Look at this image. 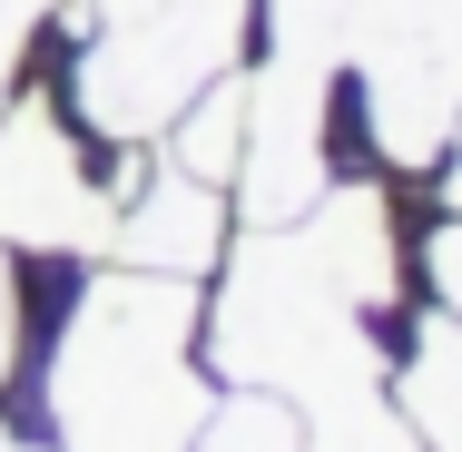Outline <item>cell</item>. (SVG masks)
<instances>
[{
	"label": "cell",
	"instance_id": "obj_1",
	"mask_svg": "<svg viewBox=\"0 0 462 452\" xmlns=\"http://www.w3.org/2000/svg\"><path fill=\"white\" fill-rule=\"evenodd\" d=\"M207 403L217 374L197 364V285L98 266L50 345L60 452H187Z\"/></svg>",
	"mask_w": 462,
	"mask_h": 452
},
{
	"label": "cell",
	"instance_id": "obj_2",
	"mask_svg": "<svg viewBox=\"0 0 462 452\" xmlns=\"http://www.w3.org/2000/svg\"><path fill=\"white\" fill-rule=\"evenodd\" d=\"M197 364L217 383L276 393V403H325V393H355V383L393 374L374 345V315L315 266V246L295 226H246L217 305L197 315Z\"/></svg>",
	"mask_w": 462,
	"mask_h": 452
},
{
	"label": "cell",
	"instance_id": "obj_3",
	"mask_svg": "<svg viewBox=\"0 0 462 452\" xmlns=\"http://www.w3.org/2000/svg\"><path fill=\"white\" fill-rule=\"evenodd\" d=\"M69 118L98 148H158V128L256 50V0H69Z\"/></svg>",
	"mask_w": 462,
	"mask_h": 452
},
{
	"label": "cell",
	"instance_id": "obj_4",
	"mask_svg": "<svg viewBox=\"0 0 462 452\" xmlns=\"http://www.w3.org/2000/svg\"><path fill=\"white\" fill-rule=\"evenodd\" d=\"M345 79L383 168H443L462 128V0H355Z\"/></svg>",
	"mask_w": 462,
	"mask_h": 452
},
{
	"label": "cell",
	"instance_id": "obj_5",
	"mask_svg": "<svg viewBox=\"0 0 462 452\" xmlns=\"http://www.w3.org/2000/svg\"><path fill=\"white\" fill-rule=\"evenodd\" d=\"M118 178H98L79 118H60L40 89L0 98V246L20 256H108Z\"/></svg>",
	"mask_w": 462,
	"mask_h": 452
},
{
	"label": "cell",
	"instance_id": "obj_6",
	"mask_svg": "<svg viewBox=\"0 0 462 452\" xmlns=\"http://www.w3.org/2000/svg\"><path fill=\"white\" fill-rule=\"evenodd\" d=\"M335 187V69L305 60H246V158H236V207L246 226H295Z\"/></svg>",
	"mask_w": 462,
	"mask_h": 452
},
{
	"label": "cell",
	"instance_id": "obj_7",
	"mask_svg": "<svg viewBox=\"0 0 462 452\" xmlns=\"http://www.w3.org/2000/svg\"><path fill=\"white\" fill-rule=\"evenodd\" d=\"M108 266H138V275H217L226 266V187L178 178L168 158L148 178L118 187V226H108Z\"/></svg>",
	"mask_w": 462,
	"mask_h": 452
},
{
	"label": "cell",
	"instance_id": "obj_8",
	"mask_svg": "<svg viewBox=\"0 0 462 452\" xmlns=\"http://www.w3.org/2000/svg\"><path fill=\"white\" fill-rule=\"evenodd\" d=\"M295 236L315 246V266L335 275L365 315H383L393 295H403V226H393V187L374 178H335L305 217H295Z\"/></svg>",
	"mask_w": 462,
	"mask_h": 452
},
{
	"label": "cell",
	"instance_id": "obj_9",
	"mask_svg": "<svg viewBox=\"0 0 462 452\" xmlns=\"http://www.w3.org/2000/svg\"><path fill=\"white\" fill-rule=\"evenodd\" d=\"M393 413L423 452H462V315H423L413 355L393 364Z\"/></svg>",
	"mask_w": 462,
	"mask_h": 452
},
{
	"label": "cell",
	"instance_id": "obj_10",
	"mask_svg": "<svg viewBox=\"0 0 462 452\" xmlns=\"http://www.w3.org/2000/svg\"><path fill=\"white\" fill-rule=\"evenodd\" d=\"M158 158H168L178 178L236 187V158H246V69H226V79H207V89L187 98L178 118L158 128Z\"/></svg>",
	"mask_w": 462,
	"mask_h": 452
},
{
	"label": "cell",
	"instance_id": "obj_11",
	"mask_svg": "<svg viewBox=\"0 0 462 452\" xmlns=\"http://www.w3.org/2000/svg\"><path fill=\"white\" fill-rule=\"evenodd\" d=\"M345 30H355V0H256L266 60H305V69L345 79Z\"/></svg>",
	"mask_w": 462,
	"mask_h": 452
},
{
	"label": "cell",
	"instance_id": "obj_12",
	"mask_svg": "<svg viewBox=\"0 0 462 452\" xmlns=\"http://www.w3.org/2000/svg\"><path fill=\"white\" fill-rule=\"evenodd\" d=\"M305 413H315L305 452H423V443H413V423L393 413V393H383V383L325 393V403H305Z\"/></svg>",
	"mask_w": 462,
	"mask_h": 452
},
{
	"label": "cell",
	"instance_id": "obj_13",
	"mask_svg": "<svg viewBox=\"0 0 462 452\" xmlns=\"http://www.w3.org/2000/svg\"><path fill=\"white\" fill-rule=\"evenodd\" d=\"M187 452H305V423L276 393H226V403H207V423H197Z\"/></svg>",
	"mask_w": 462,
	"mask_h": 452
},
{
	"label": "cell",
	"instance_id": "obj_14",
	"mask_svg": "<svg viewBox=\"0 0 462 452\" xmlns=\"http://www.w3.org/2000/svg\"><path fill=\"white\" fill-rule=\"evenodd\" d=\"M60 10H69V0H0V98L30 79V50L60 30Z\"/></svg>",
	"mask_w": 462,
	"mask_h": 452
},
{
	"label": "cell",
	"instance_id": "obj_15",
	"mask_svg": "<svg viewBox=\"0 0 462 452\" xmlns=\"http://www.w3.org/2000/svg\"><path fill=\"white\" fill-rule=\"evenodd\" d=\"M423 275H433L443 315H462V217H443V226L423 236Z\"/></svg>",
	"mask_w": 462,
	"mask_h": 452
},
{
	"label": "cell",
	"instance_id": "obj_16",
	"mask_svg": "<svg viewBox=\"0 0 462 452\" xmlns=\"http://www.w3.org/2000/svg\"><path fill=\"white\" fill-rule=\"evenodd\" d=\"M20 364V275H10V246H0V383Z\"/></svg>",
	"mask_w": 462,
	"mask_h": 452
},
{
	"label": "cell",
	"instance_id": "obj_17",
	"mask_svg": "<svg viewBox=\"0 0 462 452\" xmlns=\"http://www.w3.org/2000/svg\"><path fill=\"white\" fill-rule=\"evenodd\" d=\"M443 197H453V217H462V128H453V148H443Z\"/></svg>",
	"mask_w": 462,
	"mask_h": 452
},
{
	"label": "cell",
	"instance_id": "obj_18",
	"mask_svg": "<svg viewBox=\"0 0 462 452\" xmlns=\"http://www.w3.org/2000/svg\"><path fill=\"white\" fill-rule=\"evenodd\" d=\"M0 452H60V443H30L20 423H0Z\"/></svg>",
	"mask_w": 462,
	"mask_h": 452
}]
</instances>
